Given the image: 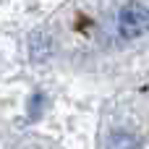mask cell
Masks as SVG:
<instances>
[{"label": "cell", "instance_id": "1", "mask_svg": "<svg viewBox=\"0 0 149 149\" xmlns=\"http://www.w3.org/2000/svg\"><path fill=\"white\" fill-rule=\"evenodd\" d=\"M118 31L126 39H136L149 31V8L141 3H131L118 16Z\"/></svg>", "mask_w": 149, "mask_h": 149}, {"label": "cell", "instance_id": "2", "mask_svg": "<svg viewBox=\"0 0 149 149\" xmlns=\"http://www.w3.org/2000/svg\"><path fill=\"white\" fill-rule=\"evenodd\" d=\"M31 58L34 60H47L50 58V52H52V42H50V37L45 34V31H37V34H31Z\"/></svg>", "mask_w": 149, "mask_h": 149}]
</instances>
